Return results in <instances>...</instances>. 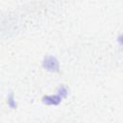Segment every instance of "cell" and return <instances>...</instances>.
Returning a JSON list of instances; mask_svg holds the SVG:
<instances>
[{"label": "cell", "instance_id": "obj_1", "mask_svg": "<svg viewBox=\"0 0 123 123\" xmlns=\"http://www.w3.org/2000/svg\"><path fill=\"white\" fill-rule=\"evenodd\" d=\"M42 66L50 72H58L60 70L59 61L53 56H46L42 62Z\"/></svg>", "mask_w": 123, "mask_h": 123}, {"label": "cell", "instance_id": "obj_2", "mask_svg": "<svg viewBox=\"0 0 123 123\" xmlns=\"http://www.w3.org/2000/svg\"><path fill=\"white\" fill-rule=\"evenodd\" d=\"M62 97L59 94H55V95H47L44 96L42 98V102L46 105H51V106H57L61 103L62 101Z\"/></svg>", "mask_w": 123, "mask_h": 123}, {"label": "cell", "instance_id": "obj_3", "mask_svg": "<svg viewBox=\"0 0 123 123\" xmlns=\"http://www.w3.org/2000/svg\"><path fill=\"white\" fill-rule=\"evenodd\" d=\"M7 103H8V105H9L10 108H12V109H15L16 108V103H15V99H14L13 93H10V95L8 96Z\"/></svg>", "mask_w": 123, "mask_h": 123}, {"label": "cell", "instance_id": "obj_4", "mask_svg": "<svg viewBox=\"0 0 123 123\" xmlns=\"http://www.w3.org/2000/svg\"><path fill=\"white\" fill-rule=\"evenodd\" d=\"M57 94H59L62 98H65V97L68 95V90H67V88H66L65 86H61L58 88V93H57Z\"/></svg>", "mask_w": 123, "mask_h": 123}]
</instances>
